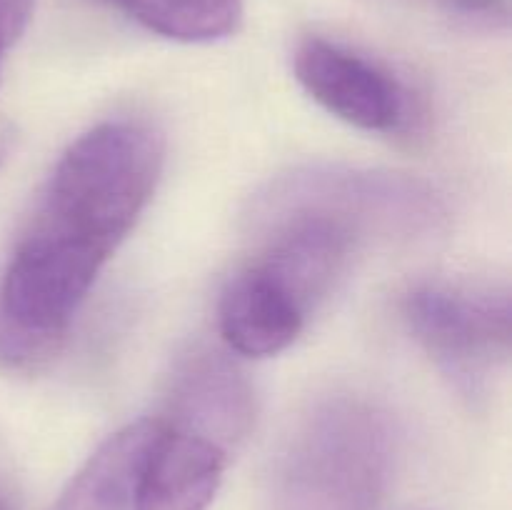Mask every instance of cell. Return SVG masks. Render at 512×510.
I'll return each mask as SVG.
<instances>
[{
	"mask_svg": "<svg viewBox=\"0 0 512 510\" xmlns=\"http://www.w3.org/2000/svg\"><path fill=\"white\" fill-rule=\"evenodd\" d=\"M35 0H0V70L8 50L25 33L33 15Z\"/></svg>",
	"mask_w": 512,
	"mask_h": 510,
	"instance_id": "30bf717a",
	"label": "cell"
},
{
	"mask_svg": "<svg viewBox=\"0 0 512 510\" xmlns=\"http://www.w3.org/2000/svg\"><path fill=\"white\" fill-rule=\"evenodd\" d=\"M0 510H15V505L10 503V498L5 495L3 488H0Z\"/></svg>",
	"mask_w": 512,
	"mask_h": 510,
	"instance_id": "7c38bea8",
	"label": "cell"
},
{
	"mask_svg": "<svg viewBox=\"0 0 512 510\" xmlns=\"http://www.w3.org/2000/svg\"><path fill=\"white\" fill-rule=\"evenodd\" d=\"M308 310L260 263L240 270L223 290L218 308L225 343L248 358H268L295 343Z\"/></svg>",
	"mask_w": 512,
	"mask_h": 510,
	"instance_id": "8992f818",
	"label": "cell"
},
{
	"mask_svg": "<svg viewBox=\"0 0 512 510\" xmlns=\"http://www.w3.org/2000/svg\"><path fill=\"white\" fill-rule=\"evenodd\" d=\"M163 420H135L110 435L78 470L53 510H135L140 473Z\"/></svg>",
	"mask_w": 512,
	"mask_h": 510,
	"instance_id": "ba28073f",
	"label": "cell"
},
{
	"mask_svg": "<svg viewBox=\"0 0 512 510\" xmlns=\"http://www.w3.org/2000/svg\"><path fill=\"white\" fill-rule=\"evenodd\" d=\"M435 3L445 5V8L455 10V13L465 15V18H478V20H508L510 0H435Z\"/></svg>",
	"mask_w": 512,
	"mask_h": 510,
	"instance_id": "8fae6325",
	"label": "cell"
},
{
	"mask_svg": "<svg viewBox=\"0 0 512 510\" xmlns=\"http://www.w3.org/2000/svg\"><path fill=\"white\" fill-rule=\"evenodd\" d=\"M180 43H215L230 38L243 23V0H100Z\"/></svg>",
	"mask_w": 512,
	"mask_h": 510,
	"instance_id": "9c48e42d",
	"label": "cell"
},
{
	"mask_svg": "<svg viewBox=\"0 0 512 510\" xmlns=\"http://www.w3.org/2000/svg\"><path fill=\"white\" fill-rule=\"evenodd\" d=\"M158 130L108 120L63 153L0 283V363L35 368L63 345L163 173Z\"/></svg>",
	"mask_w": 512,
	"mask_h": 510,
	"instance_id": "6da1fadb",
	"label": "cell"
},
{
	"mask_svg": "<svg viewBox=\"0 0 512 510\" xmlns=\"http://www.w3.org/2000/svg\"><path fill=\"white\" fill-rule=\"evenodd\" d=\"M393 468V428L378 405L335 395L315 405L290 438L273 510H378Z\"/></svg>",
	"mask_w": 512,
	"mask_h": 510,
	"instance_id": "7a4b0ae2",
	"label": "cell"
},
{
	"mask_svg": "<svg viewBox=\"0 0 512 510\" xmlns=\"http://www.w3.org/2000/svg\"><path fill=\"white\" fill-rule=\"evenodd\" d=\"M255 420L250 383L220 353H195L173 385V428L203 435L220 448H238Z\"/></svg>",
	"mask_w": 512,
	"mask_h": 510,
	"instance_id": "5b68a950",
	"label": "cell"
},
{
	"mask_svg": "<svg viewBox=\"0 0 512 510\" xmlns=\"http://www.w3.org/2000/svg\"><path fill=\"white\" fill-rule=\"evenodd\" d=\"M295 78L328 113L368 133L393 135L410 123V93L388 68L335 40L305 38Z\"/></svg>",
	"mask_w": 512,
	"mask_h": 510,
	"instance_id": "277c9868",
	"label": "cell"
},
{
	"mask_svg": "<svg viewBox=\"0 0 512 510\" xmlns=\"http://www.w3.org/2000/svg\"><path fill=\"white\" fill-rule=\"evenodd\" d=\"M230 453L203 435L163 420L135 495V510H208L223 483Z\"/></svg>",
	"mask_w": 512,
	"mask_h": 510,
	"instance_id": "52a82bcc",
	"label": "cell"
},
{
	"mask_svg": "<svg viewBox=\"0 0 512 510\" xmlns=\"http://www.w3.org/2000/svg\"><path fill=\"white\" fill-rule=\"evenodd\" d=\"M403 318L435 363L470 388L510 355L505 290L458 283L415 285L403 298Z\"/></svg>",
	"mask_w": 512,
	"mask_h": 510,
	"instance_id": "3957f363",
	"label": "cell"
}]
</instances>
